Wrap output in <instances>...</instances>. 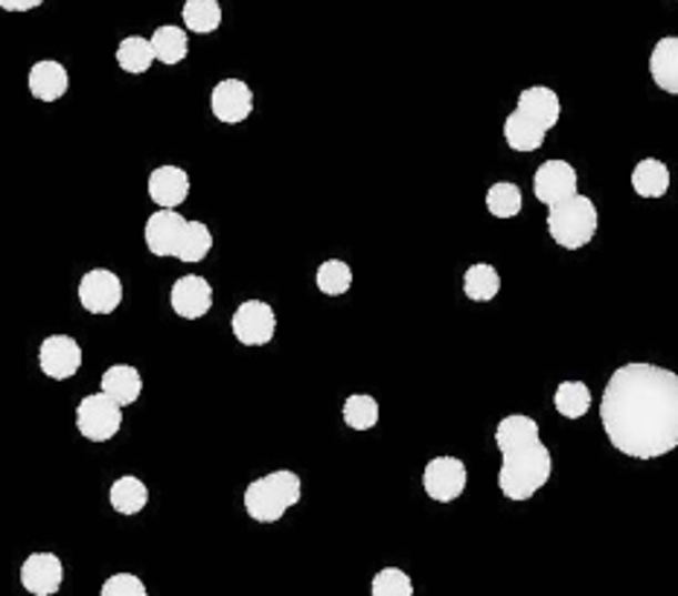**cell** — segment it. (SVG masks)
I'll list each match as a JSON object with an SVG mask.
<instances>
[{"label":"cell","instance_id":"1","mask_svg":"<svg viewBox=\"0 0 678 596\" xmlns=\"http://www.w3.org/2000/svg\"><path fill=\"white\" fill-rule=\"evenodd\" d=\"M603 431L617 452L658 459L678 448V375L656 364L611 373L600 405Z\"/></svg>","mask_w":678,"mask_h":596},{"label":"cell","instance_id":"2","mask_svg":"<svg viewBox=\"0 0 678 596\" xmlns=\"http://www.w3.org/2000/svg\"><path fill=\"white\" fill-rule=\"evenodd\" d=\"M495 445L502 452V472H498V489L507 501H530L539 489H545L554 472V459L547 445L542 443L539 425L525 413L504 416L495 428Z\"/></svg>","mask_w":678,"mask_h":596},{"label":"cell","instance_id":"3","mask_svg":"<svg viewBox=\"0 0 678 596\" xmlns=\"http://www.w3.org/2000/svg\"><path fill=\"white\" fill-rule=\"evenodd\" d=\"M563 114V102L545 84H533L518 93L516 111L504 123V140L513 152H536L542 149Z\"/></svg>","mask_w":678,"mask_h":596},{"label":"cell","instance_id":"4","mask_svg":"<svg viewBox=\"0 0 678 596\" xmlns=\"http://www.w3.org/2000/svg\"><path fill=\"white\" fill-rule=\"evenodd\" d=\"M149 253L154 256H175L181 262H204L213 251V233L204 222L184 219L178 210H158L149 215L143 230Z\"/></svg>","mask_w":678,"mask_h":596},{"label":"cell","instance_id":"5","mask_svg":"<svg viewBox=\"0 0 678 596\" xmlns=\"http://www.w3.org/2000/svg\"><path fill=\"white\" fill-rule=\"evenodd\" d=\"M303 483L301 477L289 468L271 472L265 477H256L245 489V513L256 524H274L283 518L292 506L301 504Z\"/></svg>","mask_w":678,"mask_h":596},{"label":"cell","instance_id":"6","mask_svg":"<svg viewBox=\"0 0 678 596\" xmlns=\"http://www.w3.org/2000/svg\"><path fill=\"white\" fill-rule=\"evenodd\" d=\"M597 206L579 192L547 206V233L565 251H583L597 233Z\"/></svg>","mask_w":678,"mask_h":596},{"label":"cell","instance_id":"7","mask_svg":"<svg viewBox=\"0 0 678 596\" xmlns=\"http://www.w3.org/2000/svg\"><path fill=\"white\" fill-rule=\"evenodd\" d=\"M77 428L88 443H109L123 428V407L102 391L85 396L77 407Z\"/></svg>","mask_w":678,"mask_h":596},{"label":"cell","instance_id":"8","mask_svg":"<svg viewBox=\"0 0 678 596\" xmlns=\"http://www.w3.org/2000/svg\"><path fill=\"white\" fill-rule=\"evenodd\" d=\"M231 330L242 346H265L277 332V314L263 300H245L233 312Z\"/></svg>","mask_w":678,"mask_h":596},{"label":"cell","instance_id":"9","mask_svg":"<svg viewBox=\"0 0 678 596\" xmlns=\"http://www.w3.org/2000/svg\"><path fill=\"white\" fill-rule=\"evenodd\" d=\"M79 303L91 314H111L123 303V280L109 267H93L79 280Z\"/></svg>","mask_w":678,"mask_h":596},{"label":"cell","instance_id":"10","mask_svg":"<svg viewBox=\"0 0 678 596\" xmlns=\"http://www.w3.org/2000/svg\"><path fill=\"white\" fill-rule=\"evenodd\" d=\"M469 472L457 457H434L423 472L425 495L437 504H452L466 492Z\"/></svg>","mask_w":678,"mask_h":596},{"label":"cell","instance_id":"11","mask_svg":"<svg viewBox=\"0 0 678 596\" xmlns=\"http://www.w3.org/2000/svg\"><path fill=\"white\" fill-rule=\"evenodd\" d=\"M41 373L53 382H68L82 367V346L70 335H47L39 350Z\"/></svg>","mask_w":678,"mask_h":596},{"label":"cell","instance_id":"12","mask_svg":"<svg viewBox=\"0 0 678 596\" xmlns=\"http://www.w3.org/2000/svg\"><path fill=\"white\" fill-rule=\"evenodd\" d=\"M210 111L219 123H245L254 111V91L242 79H222L210 93Z\"/></svg>","mask_w":678,"mask_h":596},{"label":"cell","instance_id":"13","mask_svg":"<svg viewBox=\"0 0 678 596\" xmlns=\"http://www.w3.org/2000/svg\"><path fill=\"white\" fill-rule=\"evenodd\" d=\"M64 565L55 553H30L21 565V585L32 596H53L62 590Z\"/></svg>","mask_w":678,"mask_h":596},{"label":"cell","instance_id":"14","mask_svg":"<svg viewBox=\"0 0 678 596\" xmlns=\"http://www.w3.org/2000/svg\"><path fill=\"white\" fill-rule=\"evenodd\" d=\"M170 303L178 317L199 321V317H204V314L210 312V306H213V285H210L204 276H181V280H175V285H172Z\"/></svg>","mask_w":678,"mask_h":596},{"label":"cell","instance_id":"15","mask_svg":"<svg viewBox=\"0 0 678 596\" xmlns=\"http://www.w3.org/2000/svg\"><path fill=\"white\" fill-rule=\"evenodd\" d=\"M533 192L542 204H556L577 192V169L568 161H545L533 175Z\"/></svg>","mask_w":678,"mask_h":596},{"label":"cell","instance_id":"16","mask_svg":"<svg viewBox=\"0 0 678 596\" xmlns=\"http://www.w3.org/2000/svg\"><path fill=\"white\" fill-rule=\"evenodd\" d=\"M190 195V175L181 166H158L149 175V199L163 210H175Z\"/></svg>","mask_w":678,"mask_h":596},{"label":"cell","instance_id":"17","mask_svg":"<svg viewBox=\"0 0 678 596\" xmlns=\"http://www.w3.org/2000/svg\"><path fill=\"white\" fill-rule=\"evenodd\" d=\"M27 84H30V93L36 100L41 102H55L62 100L64 93L70 88V77L64 64L53 62V59H44V62H36L30 68V77H27Z\"/></svg>","mask_w":678,"mask_h":596},{"label":"cell","instance_id":"18","mask_svg":"<svg viewBox=\"0 0 678 596\" xmlns=\"http://www.w3.org/2000/svg\"><path fill=\"white\" fill-rule=\"evenodd\" d=\"M100 391L109 398H114L120 407H129L134 405L140 393H143V378H140L138 370L129 367V364H114V367L102 373Z\"/></svg>","mask_w":678,"mask_h":596},{"label":"cell","instance_id":"19","mask_svg":"<svg viewBox=\"0 0 678 596\" xmlns=\"http://www.w3.org/2000/svg\"><path fill=\"white\" fill-rule=\"evenodd\" d=\"M649 73L664 93H678V39L667 36L652 47L649 55Z\"/></svg>","mask_w":678,"mask_h":596},{"label":"cell","instance_id":"20","mask_svg":"<svg viewBox=\"0 0 678 596\" xmlns=\"http://www.w3.org/2000/svg\"><path fill=\"white\" fill-rule=\"evenodd\" d=\"M109 497H111V506H114V513L138 515L146 509L149 489H146V483L140 481V477H134V474H125V477H117V481L111 483Z\"/></svg>","mask_w":678,"mask_h":596},{"label":"cell","instance_id":"21","mask_svg":"<svg viewBox=\"0 0 678 596\" xmlns=\"http://www.w3.org/2000/svg\"><path fill=\"white\" fill-rule=\"evenodd\" d=\"M633 190L640 199H661L670 190V169L656 158H647L633 169Z\"/></svg>","mask_w":678,"mask_h":596},{"label":"cell","instance_id":"22","mask_svg":"<svg viewBox=\"0 0 678 596\" xmlns=\"http://www.w3.org/2000/svg\"><path fill=\"white\" fill-rule=\"evenodd\" d=\"M463 291H466V297L475 300V303H489V300L498 297V291H502V276H498V271H495L493 265L475 262V265L466 267V274H463Z\"/></svg>","mask_w":678,"mask_h":596},{"label":"cell","instance_id":"23","mask_svg":"<svg viewBox=\"0 0 678 596\" xmlns=\"http://www.w3.org/2000/svg\"><path fill=\"white\" fill-rule=\"evenodd\" d=\"M152 50H154V62L163 64H181L190 53V39L181 27H158L152 39Z\"/></svg>","mask_w":678,"mask_h":596},{"label":"cell","instance_id":"24","mask_svg":"<svg viewBox=\"0 0 678 596\" xmlns=\"http://www.w3.org/2000/svg\"><path fill=\"white\" fill-rule=\"evenodd\" d=\"M181 16H184L186 30L199 32V36L216 32L219 27H222V7H219V0H186Z\"/></svg>","mask_w":678,"mask_h":596},{"label":"cell","instance_id":"25","mask_svg":"<svg viewBox=\"0 0 678 596\" xmlns=\"http://www.w3.org/2000/svg\"><path fill=\"white\" fill-rule=\"evenodd\" d=\"M117 64H120L125 73H146L154 64L152 41L143 39V36H129V39H123L120 47H117Z\"/></svg>","mask_w":678,"mask_h":596},{"label":"cell","instance_id":"26","mask_svg":"<svg viewBox=\"0 0 678 596\" xmlns=\"http://www.w3.org/2000/svg\"><path fill=\"white\" fill-rule=\"evenodd\" d=\"M554 407L565 420H583L591 407V391L583 382H563L554 393Z\"/></svg>","mask_w":678,"mask_h":596},{"label":"cell","instance_id":"27","mask_svg":"<svg viewBox=\"0 0 678 596\" xmlns=\"http://www.w3.org/2000/svg\"><path fill=\"white\" fill-rule=\"evenodd\" d=\"M315 283L317 291L326 294V297H341V294H347L350 285H353V267L344 260H326L324 265L317 267Z\"/></svg>","mask_w":678,"mask_h":596},{"label":"cell","instance_id":"28","mask_svg":"<svg viewBox=\"0 0 678 596\" xmlns=\"http://www.w3.org/2000/svg\"><path fill=\"white\" fill-rule=\"evenodd\" d=\"M525 199H522V190L509 181H498V184L489 186L486 192V210L495 215V219H513V215L522 213Z\"/></svg>","mask_w":678,"mask_h":596},{"label":"cell","instance_id":"29","mask_svg":"<svg viewBox=\"0 0 678 596\" xmlns=\"http://www.w3.org/2000/svg\"><path fill=\"white\" fill-rule=\"evenodd\" d=\"M344 422H347L353 431L376 428L378 402L373 396H364V393H353V396L344 402Z\"/></svg>","mask_w":678,"mask_h":596},{"label":"cell","instance_id":"30","mask_svg":"<svg viewBox=\"0 0 678 596\" xmlns=\"http://www.w3.org/2000/svg\"><path fill=\"white\" fill-rule=\"evenodd\" d=\"M371 596H414V582L399 567H382L371 582Z\"/></svg>","mask_w":678,"mask_h":596},{"label":"cell","instance_id":"31","mask_svg":"<svg viewBox=\"0 0 678 596\" xmlns=\"http://www.w3.org/2000/svg\"><path fill=\"white\" fill-rule=\"evenodd\" d=\"M100 596H149L143 579L134 574H114L102 582Z\"/></svg>","mask_w":678,"mask_h":596},{"label":"cell","instance_id":"32","mask_svg":"<svg viewBox=\"0 0 678 596\" xmlns=\"http://www.w3.org/2000/svg\"><path fill=\"white\" fill-rule=\"evenodd\" d=\"M44 0H0V9L7 12H30V9H39Z\"/></svg>","mask_w":678,"mask_h":596}]
</instances>
